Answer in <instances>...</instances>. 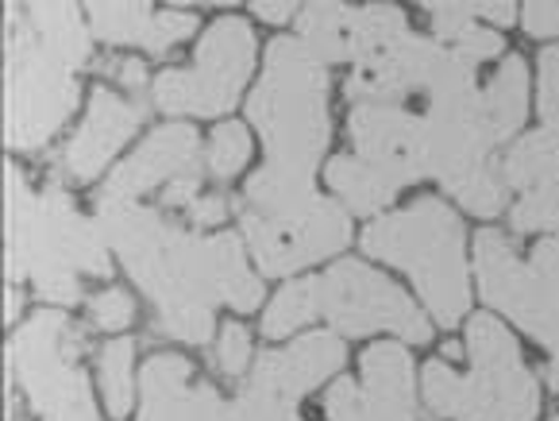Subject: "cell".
Listing matches in <instances>:
<instances>
[{
  "label": "cell",
  "instance_id": "cell-24",
  "mask_svg": "<svg viewBox=\"0 0 559 421\" xmlns=\"http://www.w3.org/2000/svg\"><path fill=\"white\" fill-rule=\"evenodd\" d=\"M329 186L344 198V206L359 217H370L386 209L394 201V194L402 190L397 183H390L386 174L374 171L370 163H362L359 155H336L329 163Z\"/></svg>",
  "mask_w": 559,
  "mask_h": 421
},
{
  "label": "cell",
  "instance_id": "cell-31",
  "mask_svg": "<svg viewBox=\"0 0 559 421\" xmlns=\"http://www.w3.org/2000/svg\"><path fill=\"white\" fill-rule=\"evenodd\" d=\"M321 317V306H317V279H301L294 286H286L278 297L271 302L263 317V332L271 340H282L286 332L301 329L305 321Z\"/></svg>",
  "mask_w": 559,
  "mask_h": 421
},
{
  "label": "cell",
  "instance_id": "cell-37",
  "mask_svg": "<svg viewBox=\"0 0 559 421\" xmlns=\"http://www.w3.org/2000/svg\"><path fill=\"white\" fill-rule=\"evenodd\" d=\"M536 97H540L536 108H540L548 132L559 136V47H548L540 55V90H536Z\"/></svg>",
  "mask_w": 559,
  "mask_h": 421
},
{
  "label": "cell",
  "instance_id": "cell-27",
  "mask_svg": "<svg viewBox=\"0 0 559 421\" xmlns=\"http://www.w3.org/2000/svg\"><path fill=\"white\" fill-rule=\"evenodd\" d=\"M502 178L513 190H540V186L559 183V136L556 132H533L521 143L506 151Z\"/></svg>",
  "mask_w": 559,
  "mask_h": 421
},
{
  "label": "cell",
  "instance_id": "cell-39",
  "mask_svg": "<svg viewBox=\"0 0 559 421\" xmlns=\"http://www.w3.org/2000/svg\"><path fill=\"white\" fill-rule=\"evenodd\" d=\"M198 190H201V174L190 171V174H181V178H174L170 186H163V201L170 209H181V206H190L198 201Z\"/></svg>",
  "mask_w": 559,
  "mask_h": 421
},
{
  "label": "cell",
  "instance_id": "cell-41",
  "mask_svg": "<svg viewBox=\"0 0 559 421\" xmlns=\"http://www.w3.org/2000/svg\"><path fill=\"white\" fill-rule=\"evenodd\" d=\"M105 70L123 90H143V82H147V70H143L140 58H112V62H105Z\"/></svg>",
  "mask_w": 559,
  "mask_h": 421
},
{
  "label": "cell",
  "instance_id": "cell-40",
  "mask_svg": "<svg viewBox=\"0 0 559 421\" xmlns=\"http://www.w3.org/2000/svg\"><path fill=\"white\" fill-rule=\"evenodd\" d=\"M190 217H193V229H213V224H221L224 217H228V201H224L221 194H209V198L193 201Z\"/></svg>",
  "mask_w": 559,
  "mask_h": 421
},
{
  "label": "cell",
  "instance_id": "cell-35",
  "mask_svg": "<svg viewBox=\"0 0 559 421\" xmlns=\"http://www.w3.org/2000/svg\"><path fill=\"white\" fill-rule=\"evenodd\" d=\"M132 317H135L132 297L123 294V290H116V286L100 290V294L90 302V325H93V329L116 332V329H123V325L132 321Z\"/></svg>",
  "mask_w": 559,
  "mask_h": 421
},
{
  "label": "cell",
  "instance_id": "cell-5",
  "mask_svg": "<svg viewBox=\"0 0 559 421\" xmlns=\"http://www.w3.org/2000/svg\"><path fill=\"white\" fill-rule=\"evenodd\" d=\"M78 108V82L70 67L39 43L24 4L4 20V140L12 151H39L62 132Z\"/></svg>",
  "mask_w": 559,
  "mask_h": 421
},
{
  "label": "cell",
  "instance_id": "cell-21",
  "mask_svg": "<svg viewBox=\"0 0 559 421\" xmlns=\"http://www.w3.org/2000/svg\"><path fill=\"white\" fill-rule=\"evenodd\" d=\"M420 395H425L428 410L437 418L452 421H506L498 413V406L490 402L483 387L475 383V375H460L444 360H432V364L420 372Z\"/></svg>",
  "mask_w": 559,
  "mask_h": 421
},
{
  "label": "cell",
  "instance_id": "cell-16",
  "mask_svg": "<svg viewBox=\"0 0 559 421\" xmlns=\"http://www.w3.org/2000/svg\"><path fill=\"white\" fill-rule=\"evenodd\" d=\"M344 360L347 352L340 332H309V337L294 340L289 348L259 355L247 387L263 390V395L278 398L286 406H297L309 390L329 383L344 367Z\"/></svg>",
  "mask_w": 559,
  "mask_h": 421
},
{
  "label": "cell",
  "instance_id": "cell-11",
  "mask_svg": "<svg viewBox=\"0 0 559 421\" xmlns=\"http://www.w3.org/2000/svg\"><path fill=\"white\" fill-rule=\"evenodd\" d=\"M317 306L340 337L394 332L409 344H425L432 337L425 314L413 306L409 294L355 259H344L317 279Z\"/></svg>",
  "mask_w": 559,
  "mask_h": 421
},
{
  "label": "cell",
  "instance_id": "cell-15",
  "mask_svg": "<svg viewBox=\"0 0 559 421\" xmlns=\"http://www.w3.org/2000/svg\"><path fill=\"white\" fill-rule=\"evenodd\" d=\"M467 355H471V375L478 387L490 395L506 421H533L540 410V395H536V379L525 364H521V348L510 337L498 317H471L467 329Z\"/></svg>",
  "mask_w": 559,
  "mask_h": 421
},
{
  "label": "cell",
  "instance_id": "cell-46",
  "mask_svg": "<svg viewBox=\"0 0 559 421\" xmlns=\"http://www.w3.org/2000/svg\"><path fill=\"white\" fill-rule=\"evenodd\" d=\"M12 421H20V418H12Z\"/></svg>",
  "mask_w": 559,
  "mask_h": 421
},
{
  "label": "cell",
  "instance_id": "cell-18",
  "mask_svg": "<svg viewBox=\"0 0 559 421\" xmlns=\"http://www.w3.org/2000/svg\"><path fill=\"white\" fill-rule=\"evenodd\" d=\"M190 171H198V132L190 125H163L140 143L128 163L108 174L100 201H135L140 194L170 186Z\"/></svg>",
  "mask_w": 559,
  "mask_h": 421
},
{
  "label": "cell",
  "instance_id": "cell-25",
  "mask_svg": "<svg viewBox=\"0 0 559 421\" xmlns=\"http://www.w3.org/2000/svg\"><path fill=\"white\" fill-rule=\"evenodd\" d=\"M24 12L39 43L62 67L78 70L82 62H90V32H85L78 9H70V4H27Z\"/></svg>",
  "mask_w": 559,
  "mask_h": 421
},
{
  "label": "cell",
  "instance_id": "cell-28",
  "mask_svg": "<svg viewBox=\"0 0 559 421\" xmlns=\"http://www.w3.org/2000/svg\"><path fill=\"white\" fill-rule=\"evenodd\" d=\"M428 16H432V27H437L440 43L463 55L467 62H486L502 50V35L493 27H483L471 12V4H425Z\"/></svg>",
  "mask_w": 559,
  "mask_h": 421
},
{
  "label": "cell",
  "instance_id": "cell-22",
  "mask_svg": "<svg viewBox=\"0 0 559 421\" xmlns=\"http://www.w3.org/2000/svg\"><path fill=\"white\" fill-rule=\"evenodd\" d=\"M478 108L490 128L493 143L510 140L528 116V70L521 58H506L502 70L490 78L486 90H478Z\"/></svg>",
  "mask_w": 559,
  "mask_h": 421
},
{
  "label": "cell",
  "instance_id": "cell-43",
  "mask_svg": "<svg viewBox=\"0 0 559 421\" xmlns=\"http://www.w3.org/2000/svg\"><path fill=\"white\" fill-rule=\"evenodd\" d=\"M255 12L266 20V24H286V20L301 9H297V4H255Z\"/></svg>",
  "mask_w": 559,
  "mask_h": 421
},
{
  "label": "cell",
  "instance_id": "cell-9",
  "mask_svg": "<svg viewBox=\"0 0 559 421\" xmlns=\"http://www.w3.org/2000/svg\"><path fill=\"white\" fill-rule=\"evenodd\" d=\"M251 67H255V32L239 16H224L205 32L198 62L190 70H163L155 78V105L174 116H221L236 105Z\"/></svg>",
  "mask_w": 559,
  "mask_h": 421
},
{
  "label": "cell",
  "instance_id": "cell-32",
  "mask_svg": "<svg viewBox=\"0 0 559 421\" xmlns=\"http://www.w3.org/2000/svg\"><path fill=\"white\" fill-rule=\"evenodd\" d=\"M251 159V136H247L243 125H221L213 132V143H209V171L213 178H236L239 166Z\"/></svg>",
  "mask_w": 559,
  "mask_h": 421
},
{
  "label": "cell",
  "instance_id": "cell-36",
  "mask_svg": "<svg viewBox=\"0 0 559 421\" xmlns=\"http://www.w3.org/2000/svg\"><path fill=\"white\" fill-rule=\"evenodd\" d=\"M251 364V332L243 325H224L221 340H216V367L224 375H243Z\"/></svg>",
  "mask_w": 559,
  "mask_h": 421
},
{
  "label": "cell",
  "instance_id": "cell-26",
  "mask_svg": "<svg viewBox=\"0 0 559 421\" xmlns=\"http://www.w3.org/2000/svg\"><path fill=\"white\" fill-rule=\"evenodd\" d=\"M297 39L321 67L347 62L352 58V9L347 4H305L297 16Z\"/></svg>",
  "mask_w": 559,
  "mask_h": 421
},
{
  "label": "cell",
  "instance_id": "cell-29",
  "mask_svg": "<svg viewBox=\"0 0 559 421\" xmlns=\"http://www.w3.org/2000/svg\"><path fill=\"white\" fill-rule=\"evenodd\" d=\"M409 35L402 9L394 4H367V9H352V62L382 55L394 47L397 39Z\"/></svg>",
  "mask_w": 559,
  "mask_h": 421
},
{
  "label": "cell",
  "instance_id": "cell-42",
  "mask_svg": "<svg viewBox=\"0 0 559 421\" xmlns=\"http://www.w3.org/2000/svg\"><path fill=\"white\" fill-rule=\"evenodd\" d=\"M471 12H475V20H490V24H502V27L518 20L513 4H471Z\"/></svg>",
  "mask_w": 559,
  "mask_h": 421
},
{
  "label": "cell",
  "instance_id": "cell-14",
  "mask_svg": "<svg viewBox=\"0 0 559 421\" xmlns=\"http://www.w3.org/2000/svg\"><path fill=\"white\" fill-rule=\"evenodd\" d=\"M355 155L382 171L390 183L409 186L428 178L425 116H409L394 105H355L347 116Z\"/></svg>",
  "mask_w": 559,
  "mask_h": 421
},
{
  "label": "cell",
  "instance_id": "cell-13",
  "mask_svg": "<svg viewBox=\"0 0 559 421\" xmlns=\"http://www.w3.org/2000/svg\"><path fill=\"white\" fill-rule=\"evenodd\" d=\"M329 421H425L413 398V355L402 344L362 352V383L340 379L324 395Z\"/></svg>",
  "mask_w": 559,
  "mask_h": 421
},
{
  "label": "cell",
  "instance_id": "cell-34",
  "mask_svg": "<svg viewBox=\"0 0 559 421\" xmlns=\"http://www.w3.org/2000/svg\"><path fill=\"white\" fill-rule=\"evenodd\" d=\"M221 421H301L297 406H286L278 398L263 395L255 387H243L231 402H224Z\"/></svg>",
  "mask_w": 559,
  "mask_h": 421
},
{
  "label": "cell",
  "instance_id": "cell-45",
  "mask_svg": "<svg viewBox=\"0 0 559 421\" xmlns=\"http://www.w3.org/2000/svg\"><path fill=\"white\" fill-rule=\"evenodd\" d=\"M551 421H559V413H556V418H551Z\"/></svg>",
  "mask_w": 559,
  "mask_h": 421
},
{
  "label": "cell",
  "instance_id": "cell-8",
  "mask_svg": "<svg viewBox=\"0 0 559 421\" xmlns=\"http://www.w3.org/2000/svg\"><path fill=\"white\" fill-rule=\"evenodd\" d=\"M82 348L85 337L58 309L35 314L12 337L9 367L27 406L43 421H100L85 372L78 364Z\"/></svg>",
  "mask_w": 559,
  "mask_h": 421
},
{
  "label": "cell",
  "instance_id": "cell-3",
  "mask_svg": "<svg viewBox=\"0 0 559 421\" xmlns=\"http://www.w3.org/2000/svg\"><path fill=\"white\" fill-rule=\"evenodd\" d=\"M367 256L409 271L425 306L444 329H452L471 306L467 239L463 224L440 198H420L402 213L379 217L362 232Z\"/></svg>",
  "mask_w": 559,
  "mask_h": 421
},
{
  "label": "cell",
  "instance_id": "cell-2",
  "mask_svg": "<svg viewBox=\"0 0 559 421\" xmlns=\"http://www.w3.org/2000/svg\"><path fill=\"white\" fill-rule=\"evenodd\" d=\"M4 217H9V279H32L39 297L74 306L82 274H108V244L97 221H85L62 186L32 194L27 178L9 166L4 174Z\"/></svg>",
  "mask_w": 559,
  "mask_h": 421
},
{
  "label": "cell",
  "instance_id": "cell-7",
  "mask_svg": "<svg viewBox=\"0 0 559 421\" xmlns=\"http://www.w3.org/2000/svg\"><path fill=\"white\" fill-rule=\"evenodd\" d=\"M428 174L475 217H493L506 206V178L493 171L490 151L498 148L478 108V90L428 101L425 113Z\"/></svg>",
  "mask_w": 559,
  "mask_h": 421
},
{
  "label": "cell",
  "instance_id": "cell-44",
  "mask_svg": "<svg viewBox=\"0 0 559 421\" xmlns=\"http://www.w3.org/2000/svg\"><path fill=\"white\" fill-rule=\"evenodd\" d=\"M16 314H20V297H16V290H9V302H4V317H9V321H16Z\"/></svg>",
  "mask_w": 559,
  "mask_h": 421
},
{
  "label": "cell",
  "instance_id": "cell-23",
  "mask_svg": "<svg viewBox=\"0 0 559 421\" xmlns=\"http://www.w3.org/2000/svg\"><path fill=\"white\" fill-rule=\"evenodd\" d=\"M243 198H247V209H251V213H259V217H294V213H301V209H309L317 201L313 174L266 163L263 171L247 183Z\"/></svg>",
  "mask_w": 559,
  "mask_h": 421
},
{
  "label": "cell",
  "instance_id": "cell-12",
  "mask_svg": "<svg viewBox=\"0 0 559 421\" xmlns=\"http://www.w3.org/2000/svg\"><path fill=\"white\" fill-rule=\"evenodd\" d=\"M239 224H243L247 248H251L255 264L266 274H278V279L317 264V259L344 252L347 236H352L344 209L321 198L294 217H259L251 209H243Z\"/></svg>",
  "mask_w": 559,
  "mask_h": 421
},
{
  "label": "cell",
  "instance_id": "cell-33",
  "mask_svg": "<svg viewBox=\"0 0 559 421\" xmlns=\"http://www.w3.org/2000/svg\"><path fill=\"white\" fill-rule=\"evenodd\" d=\"M513 229L518 232H559V183L528 190L513 209Z\"/></svg>",
  "mask_w": 559,
  "mask_h": 421
},
{
  "label": "cell",
  "instance_id": "cell-4",
  "mask_svg": "<svg viewBox=\"0 0 559 421\" xmlns=\"http://www.w3.org/2000/svg\"><path fill=\"white\" fill-rule=\"evenodd\" d=\"M329 74L301 39H274L251 93V120L266 143V163L313 174L329 143Z\"/></svg>",
  "mask_w": 559,
  "mask_h": 421
},
{
  "label": "cell",
  "instance_id": "cell-30",
  "mask_svg": "<svg viewBox=\"0 0 559 421\" xmlns=\"http://www.w3.org/2000/svg\"><path fill=\"white\" fill-rule=\"evenodd\" d=\"M132 355H135V344L128 337H120V340H112L97 360L100 398H105L108 413H112L116 421H123L128 413H132V395H135Z\"/></svg>",
  "mask_w": 559,
  "mask_h": 421
},
{
  "label": "cell",
  "instance_id": "cell-20",
  "mask_svg": "<svg viewBox=\"0 0 559 421\" xmlns=\"http://www.w3.org/2000/svg\"><path fill=\"white\" fill-rule=\"evenodd\" d=\"M90 24L93 35L105 43H140L151 55H163L193 35L198 20L190 12H151L147 4H90Z\"/></svg>",
  "mask_w": 559,
  "mask_h": 421
},
{
  "label": "cell",
  "instance_id": "cell-6",
  "mask_svg": "<svg viewBox=\"0 0 559 421\" xmlns=\"http://www.w3.org/2000/svg\"><path fill=\"white\" fill-rule=\"evenodd\" d=\"M475 274L486 302L544 344V379L559 395V232L533 252V264H521L502 232L483 229L475 236Z\"/></svg>",
  "mask_w": 559,
  "mask_h": 421
},
{
  "label": "cell",
  "instance_id": "cell-38",
  "mask_svg": "<svg viewBox=\"0 0 559 421\" xmlns=\"http://www.w3.org/2000/svg\"><path fill=\"white\" fill-rule=\"evenodd\" d=\"M525 32L533 39H556L559 35V4H528Z\"/></svg>",
  "mask_w": 559,
  "mask_h": 421
},
{
  "label": "cell",
  "instance_id": "cell-1",
  "mask_svg": "<svg viewBox=\"0 0 559 421\" xmlns=\"http://www.w3.org/2000/svg\"><path fill=\"white\" fill-rule=\"evenodd\" d=\"M93 221L140 290H147L155 329L170 340L205 344L216 306L247 314L263 302V286L247 271L236 236L181 232L135 201H100Z\"/></svg>",
  "mask_w": 559,
  "mask_h": 421
},
{
  "label": "cell",
  "instance_id": "cell-17",
  "mask_svg": "<svg viewBox=\"0 0 559 421\" xmlns=\"http://www.w3.org/2000/svg\"><path fill=\"white\" fill-rule=\"evenodd\" d=\"M143 113H147L143 105L97 85L82 128L62 151V171H67L70 183H93L108 166V159L135 136V128L143 125Z\"/></svg>",
  "mask_w": 559,
  "mask_h": 421
},
{
  "label": "cell",
  "instance_id": "cell-19",
  "mask_svg": "<svg viewBox=\"0 0 559 421\" xmlns=\"http://www.w3.org/2000/svg\"><path fill=\"white\" fill-rule=\"evenodd\" d=\"M221 395L209 383H193L190 360L163 352L143 364L135 421H221Z\"/></svg>",
  "mask_w": 559,
  "mask_h": 421
},
{
  "label": "cell",
  "instance_id": "cell-10",
  "mask_svg": "<svg viewBox=\"0 0 559 421\" xmlns=\"http://www.w3.org/2000/svg\"><path fill=\"white\" fill-rule=\"evenodd\" d=\"M463 90H475V62L413 32L382 55L355 62V74L347 78V97L359 105H394L413 93L440 101Z\"/></svg>",
  "mask_w": 559,
  "mask_h": 421
}]
</instances>
